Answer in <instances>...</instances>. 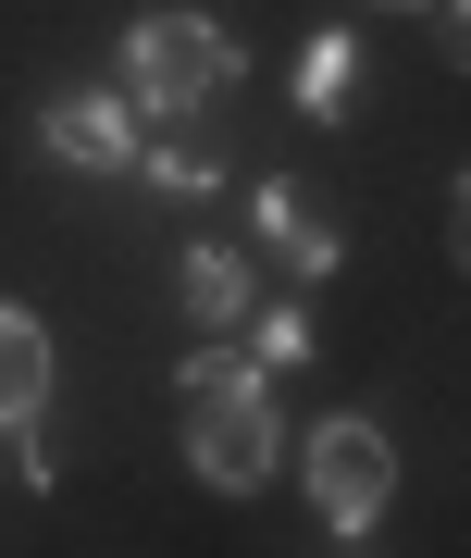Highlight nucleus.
Returning <instances> with one entry per match:
<instances>
[{
    "label": "nucleus",
    "instance_id": "nucleus-10",
    "mask_svg": "<svg viewBox=\"0 0 471 558\" xmlns=\"http://www.w3.org/2000/svg\"><path fill=\"white\" fill-rule=\"evenodd\" d=\"M249 385H274L249 348H186V373H174V398L198 410V398H249Z\"/></svg>",
    "mask_w": 471,
    "mask_h": 558
},
{
    "label": "nucleus",
    "instance_id": "nucleus-1",
    "mask_svg": "<svg viewBox=\"0 0 471 558\" xmlns=\"http://www.w3.org/2000/svg\"><path fill=\"white\" fill-rule=\"evenodd\" d=\"M235 25H212V13H137L124 25V100L137 112H198L212 87H235Z\"/></svg>",
    "mask_w": 471,
    "mask_h": 558
},
{
    "label": "nucleus",
    "instance_id": "nucleus-4",
    "mask_svg": "<svg viewBox=\"0 0 471 558\" xmlns=\"http://www.w3.org/2000/svg\"><path fill=\"white\" fill-rule=\"evenodd\" d=\"M137 100L124 87H62V100H38V149L62 161V174H124L137 161Z\"/></svg>",
    "mask_w": 471,
    "mask_h": 558
},
{
    "label": "nucleus",
    "instance_id": "nucleus-6",
    "mask_svg": "<svg viewBox=\"0 0 471 558\" xmlns=\"http://www.w3.org/2000/svg\"><path fill=\"white\" fill-rule=\"evenodd\" d=\"M38 410H50V323L25 299H0V435L38 422Z\"/></svg>",
    "mask_w": 471,
    "mask_h": 558
},
{
    "label": "nucleus",
    "instance_id": "nucleus-11",
    "mask_svg": "<svg viewBox=\"0 0 471 558\" xmlns=\"http://www.w3.org/2000/svg\"><path fill=\"white\" fill-rule=\"evenodd\" d=\"M249 360H261V373H298V360H311V311H249Z\"/></svg>",
    "mask_w": 471,
    "mask_h": 558
},
{
    "label": "nucleus",
    "instance_id": "nucleus-7",
    "mask_svg": "<svg viewBox=\"0 0 471 558\" xmlns=\"http://www.w3.org/2000/svg\"><path fill=\"white\" fill-rule=\"evenodd\" d=\"M186 311H198V336H235V323L261 311V286H249V248H186Z\"/></svg>",
    "mask_w": 471,
    "mask_h": 558
},
{
    "label": "nucleus",
    "instance_id": "nucleus-5",
    "mask_svg": "<svg viewBox=\"0 0 471 558\" xmlns=\"http://www.w3.org/2000/svg\"><path fill=\"white\" fill-rule=\"evenodd\" d=\"M249 236L274 248V260H298V286L348 260V236H335V223L311 211V186H261V199H249Z\"/></svg>",
    "mask_w": 471,
    "mask_h": 558
},
{
    "label": "nucleus",
    "instance_id": "nucleus-12",
    "mask_svg": "<svg viewBox=\"0 0 471 558\" xmlns=\"http://www.w3.org/2000/svg\"><path fill=\"white\" fill-rule=\"evenodd\" d=\"M385 13H434V0H385Z\"/></svg>",
    "mask_w": 471,
    "mask_h": 558
},
{
    "label": "nucleus",
    "instance_id": "nucleus-8",
    "mask_svg": "<svg viewBox=\"0 0 471 558\" xmlns=\"http://www.w3.org/2000/svg\"><path fill=\"white\" fill-rule=\"evenodd\" d=\"M137 174H149V186H174V199H212L224 161H212V137H198V112H174L161 137H137Z\"/></svg>",
    "mask_w": 471,
    "mask_h": 558
},
{
    "label": "nucleus",
    "instance_id": "nucleus-2",
    "mask_svg": "<svg viewBox=\"0 0 471 558\" xmlns=\"http://www.w3.org/2000/svg\"><path fill=\"white\" fill-rule=\"evenodd\" d=\"M298 472H311V509L335 521V534H373V521L397 509V435L385 422H360V410H335V422H311V447H298Z\"/></svg>",
    "mask_w": 471,
    "mask_h": 558
},
{
    "label": "nucleus",
    "instance_id": "nucleus-9",
    "mask_svg": "<svg viewBox=\"0 0 471 558\" xmlns=\"http://www.w3.org/2000/svg\"><path fill=\"white\" fill-rule=\"evenodd\" d=\"M348 87H360V38H348V25H323V38L298 50V112L335 124V112H348Z\"/></svg>",
    "mask_w": 471,
    "mask_h": 558
},
{
    "label": "nucleus",
    "instance_id": "nucleus-3",
    "mask_svg": "<svg viewBox=\"0 0 471 558\" xmlns=\"http://www.w3.org/2000/svg\"><path fill=\"white\" fill-rule=\"evenodd\" d=\"M274 459H286V422H274V398H198L186 410V472L212 484V497H261L274 484Z\"/></svg>",
    "mask_w": 471,
    "mask_h": 558
}]
</instances>
